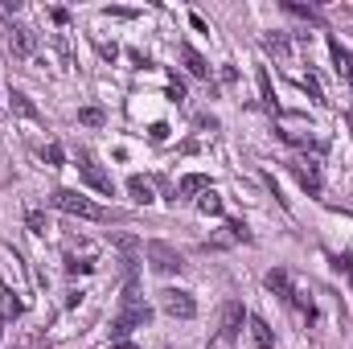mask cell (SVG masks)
Here are the masks:
<instances>
[{"label":"cell","mask_w":353,"mask_h":349,"mask_svg":"<svg viewBox=\"0 0 353 349\" xmlns=\"http://www.w3.org/2000/svg\"><path fill=\"white\" fill-rule=\"evenodd\" d=\"M50 206H54V210H62V214H74V218L107 222V210H103V206H94V201L83 197V193H74V189H54V193H50Z\"/></svg>","instance_id":"cell-1"},{"label":"cell","mask_w":353,"mask_h":349,"mask_svg":"<svg viewBox=\"0 0 353 349\" xmlns=\"http://www.w3.org/2000/svg\"><path fill=\"white\" fill-rule=\"evenodd\" d=\"M148 321H152V308H148L144 300H136V304H123V312L111 321V333H115V337H128L132 329H144Z\"/></svg>","instance_id":"cell-2"},{"label":"cell","mask_w":353,"mask_h":349,"mask_svg":"<svg viewBox=\"0 0 353 349\" xmlns=\"http://www.w3.org/2000/svg\"><path fill=\"white\" fill-rule=\"evenodd\" d=\"M144 255H148V263H152V271H161V275H176V271L185 267L181 251H173V247L161 243V239H152V243L144 247Z\"/></svg>","instance_id":"cell-3"},{"label":"cell","mask_w":353,"mask_h":349,"mask_svg":"<svg viewBox=\"0 0 353 349\" xmlns=\"http://www.w3.org/2000/svg\"><path fill=\"white\" fill-rule=\"evenodd\" d=\"M288 169H292V177H296V181H300V185H304V189H308L312 197H316V193L325 189V173H321V161H312V157H296V161H292Z\"/></svg>","instance_id":"cell-4"},{"label":"cell","mask_w":353,"mask_h":349,"mask_svg":"<svg viewBox=\"0 0 353 349\" xmlns=\"http://www.w3.org/2000/svg\"><path fill=\"white\" fill-rule=\"evenodd\" d=\"M161 308L176 317V321H189V317H197V300L189 296V292H181V288H165L161 292Z\"/></svg>","instance_id":"cell-5"},{"label":"cell","mask_w":353,"mask_h":349,"mask_svg":"<svg viewBox=\"0 0 353 349\" xmlns=\"http://www.w3.org/2000/svg\"><path fill=\"white\" fill-rule=\"evenodd\" d=\"M247 308L239 304V300H226V308H222V333H218V341H239V333H243V325H247Z\"/></svg>","instance_id":"cell-6"},{"label":"cell","mask_w":353,"mask_h":349,"mask_svg":"<svg viewBox=\"0 0 353 349\" xmlns=\"http://www.w3.org/2000/svg\"><path fill=\"white\" fill-rule=\"evenodd\" d=\"M79 173H83V181H87L94 193H103V197H111V193H115V181H111V173H103V169L90 161L87 152L79 157Z\"/></svg>","instance_id":"cell-7"},{"label":"cell","mask_w":353,"mask_h":349,"mask_svg":"<svg viewBox=\"0 0 353 349\" xmlns=\"http://www.w3.org/2000/svg\"><path fill=\"white\" fill-rule=\"evenodd\" d=\"M8 50H12V58H33V50H37V33L25 29V25H12V33H8Z\"/></svg>","instance_id":"cell-8"},{"label":"cell","mask_w":353,"mask_h":349,"mask_svg":"<svg viewBox=\"0 0 353 349\" xmlns=\"http://www.w3.org/2000/svg\"><path fill=\"white\" fill-rule=\"evenodd\" d=\"M329 54H333V62H337V74H341V79L353 87V54L341 46V41H337V37H329Z\"/></svg>","instance_id":"cell-9"},{"label":"cell","mask_w":353,"mask_h":349,"mask_svg":"<svg viewBox=\"0 0 353 349\" xmlns=\"http://www.w3.org/2000/svg\"><path fill=\"white\" fill-rule=\"evenodd\" d=\"M267 288H271L275 296H283L288 304L296 300V288H292V275H288L283 267H275V271H267Z\"/></svg>","instance_id":"cell-10"},{"label":"cell","mask_w":353,"mask_h":349,"mask_svg":"<svg viewBox=\"0 0 353 349\" xmlns=\"http://www.w3.org/2000/svg\"><path fill=\"white\" fill-rule=\"evenodd\" d=\"M247 325H251V337H255V346H259V349H275V333L267 329L263 317H247Z\"/></svg>","instance_id":"cell-11"},{"label":"cell","mask_w":353,"mask_h":349,"mask_svg":"<svg viewBox=\"0 0 353 349\" xmlns=\"http://www.w3.org/2000/svg\"><path fill=\"white\" fill-rule=\"evenodd\" d=\"M279 8H283V12H292V17H300V21L321 25V8H312V4H300V0H279Z\"/></svg>","instance_id":"cell-12"},{"label":"cell","mask_w":353,"mask_h":349,"mask_svg":"<svg viewBox=\"0 0 353 349\" xmlns=\"http://www.w3.org/2000/svg\"><path fill=\"white\" fill-rule=\"evenodd\" d=\"M181 58H185V66H189L193 79H210V66H205V58H201L193 46H181Z\"/></svg>","instance_id":"cell-13"},{"label":"cell","mask_w":353,"mask_h":349,"mask_svg":"<svg viewBox=\"0 0 353 349\" xmlns=\"http://www.w3.org/2000/svg\"><path fill=\"white\" fill-rule=\"evenodd\" d=\"M128 193H132V201L136 206H148L152 201V181H144V177H128Z\"/></svg>","instance_id":"cell-14"},{"label":"cell","mask_w":353,"mask_h":349,"mask_svg":"<svg viewBox=\"0 0 353 349\" xmlns=\"http://www.w3.org/2000/svg\"><path fill=\"white\" fill-rule=\"evenodd\" d=\"M205 189H210V177H201V173L181 177V197H193V193H205Z\"/></svg>","instance_id":"cell-15"},{"label":"cell","mask_w":353,"mask_h":349,"mask_svg":"<svg viewBox=\"0 0 353 349\" xmlns=\"http://www.w3.org/2000/svg\"><path fill=\"white\" fill-rule=\"evenodd\" d=\"M255 79H259V99H263L267 107L275 111L279 103H275V90H271V74H267V66H259V74H255Z\"/></svg>","instance_id":"cell-16"},{"label":"cell","mask_w":353,"mask_h":349,"mask_svg":"<svg viewBox=\"0 0 353 349\" xmlns=\"http://www.w3.org/2000/svg\"><path fill=\"white\" fill-rule=\"evenodd\" d=\"M8 99H12V107H17V111H21V115H25V119H37V107H33V103H29V94H25V90H12V94H8Z\"/></svg>","instance_id":"cell-17"},{"label":"cell","mask_w":353,"mask_h":349,"mask_svg":"<svg viewBox=\"0 0 353 349\" xmlns=\"http://www.w3.org/2000/svg\"><path fill=\"white\" fill-rule=\"evenodd\" d=\"M197 210H201V214H222V197H218L214 189H205V193L197 197Z\"/></svg>","instance_id":"cell-18"},{"label":"cell","mask_w":353,"mask_h":349,"mask_svg":"<svg viewBox=\"0 0 353 349\" xmlns=\"http://www.w3.org/2000/svg\"><path fill=\"white\" fill-rule=\"evenodd\" d=\"M103 119H107L103 107H83L79 111V123H87V128H103Z\"/></svg>","instance_id":"cell-19"},{"label":"cell","mask_w":353,"mask_h":349,"mask_svg":"<svg viewBox=\"0 0 353 349\" xmlns=\"http://www.w3.org/2000/svg\"><path fill=\"white\" fill-rule=\"evenodd\" d=\"M263 46L271 50V54H275V58H288V50H292V46H288V37H279V33L263 37Z\"/></svg>","instance_id":"cell-20"},{"label":"cell","mask_w":353,"mask_h":349,"mask_svg":"<svg viewBox=\"0 0 353 349\" xmlns=\"http://www.w3.org/2000/svg\"><path fill=\"white\" fill-rule=\"evenodd\" d=\"M300 87L308 90V99H312V103H329V99H325V90H321V83H316L312 74H304V79H300Z\"/></svg>","instance_id":"cell-21"},{"label":"cell","mask_w":353,"mask_h":349,"mask_svg":"<svg viewBox=\"0 0 353 349\" xmlns=\"http://www.w3.org/2000/svg\"><path fill=\"white\" fill-rule=\"evenodd\" d=\"M94 271V263L87 259H74V255H66V275H90Z\"/></svg>","instance_id":"cell-22"},{"label":"cell","mask_w":353,"mask_h":349,"mask_svg":"<svg viewBox=\"0 0 353 349\" xmlns=\"http://www.w3.org/2000/svg\"><path fill=\"white\" fill-rule=\"evenodd\" d=\"M62 157H66V152H62V144H50V148L41 152V161H50V165H62Z\"/></svg>","instance_id":"cell-23"},{"label":"cell","mask_w":353,"mask_h":349,"mask_svg":"<svg viewBox=\"0 0 353 349\" xmlns=\"http://www.w3.org/2000/svg\"><path fill=\"white\" fill-rule=\"evenodd\" d=\"M29 230H33V235H46V218H41V210H29Z\"/></svg>","instance_id":"cell-24"},{"label":"cell","mask_w":353,"mask_h":349,"mask_svg":"<svg viewBox=\"0 0 353 349\" xmlns=\"http://www.w3.org/2000/svg\"><path fill=\"white\" fill-rule=\"evenodd\" d=\"M337 271H345V275H350V283H353V251H345V255L337 259Z\"/></svg>","instance_id":"cell-25"},{"label":"cell","mask_w":353,"mask_h":349,"mask_svg":"<svg viewBox=\"0 0 353 349\" xmlns=\"http://www.w3.org/2000/svg\"><path fill=\"white\" fill-rule=\"evenodd\" d=\"M197 128H205V132H214V128H218V119H214V115H201V119H197Z\"/></svg>","instance_id":"cell-26"},{"label":"cell","mask_w":353,"mask_h":349,"mask_svg":"<svg viewBox=\"0 0 353 349\" xmlns=\"http://www.w3.org/2000/svg\"><path fill=\"white\" fill-rule=\"evenodd\" d=\"M148 136H152V140H165V136H169V128H165V123H152V132H148Z\"/></svg>","instance_id":"cell-27"},{"label":"cell","mask_w":353,"mask_h":349,"mask_svg":"<svg viewBox=\"0 0 353 349\" xmlns=\"http://www.w3.org/2000/svg\"><path fill=\"white\" fill-rule=\"evenodd\" d=\"M169 99H173V103H181V99H185V87H181V83H173V87H169Z\"/></svg>","instance_id":"cell-28"},{"label":"cell","mask_w":353,"mask_h":349,"mask_svg":"<svg viewBox=\"0 0 353 349\" xmlns=\"http://www.w3.org/2000/svg\"><path fill=\"white\" fill-rule=\"evenodd\" d=\"M111 349H136V341H119V346H111Z\"/></svg>","instance_id":"cell-29"},{"label":"cell","mask_w":353,"mask_h":349,"mask_svg":"<svg viewBox=\"0 0 353 349\" xmlns=\"http://www.w3.org/2000/svg\"><path fill=\"white\" fill-rule=\"evenodd\" d=\"M21 349H33V346H21Z\"/></svg>","instance_id":"cell-30"}]
</instances>
